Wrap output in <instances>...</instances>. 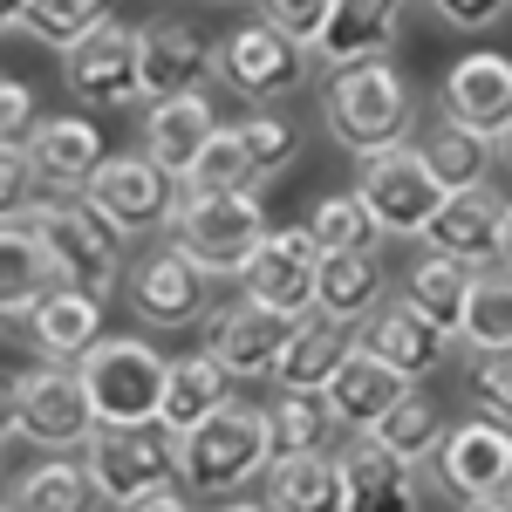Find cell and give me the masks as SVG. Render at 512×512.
Returning <instances> with one entry per match:
<instances>
[{
  "label": "cell",
  "mask_w": 512,
  "mask_h": 512,
  "mask_svg": "<svg viewBox=\"0 0 512 512\" xmlns=\"http://www.w3.org/2000/svg\"><path fill=\"white\" fill-rule=\"evenodd\" d=\"M89 410L103 431H151L164 417V383H171V355L151 349L144 335H103L76 362Z\"/></svg>",
  "instance_id": "cell-1"
},
{
  "label": "cell",
  "mask_w": 512,
  "mask_h": 512,
  "mask_svg": "<svg viewBox=\"0 0 512 512\" xmlns=\"http://www.w3.org/2000/svg\"><path fill=\"white\" fill-rule=\"evenodd\" d=\"M267 233L274 226L260 212V192H198V185H185L178 212H171V246L192 253L212 280H246Z\"/></svg>",
  "instance_id": "cell-2"
},
{
  "label": "cell",
  "mask_w": 512,
  "mask_h": 512,
  "mask_svg": "<svg viewBox=\"0 0 512 512\" xmlns=\"http://www.w3.org/2000/svg\"><path fill=\"white\" fill-rule=\"evenodd\" d=\"M260 472H274V424L253 403H226L212 424L178 437V478L192 499H226Z\"/></svg>",
  "instance_id": "cell-3"
},
{
  "label": "cell",
  "mask_w": 512,
  "mask_h": 512,
  "mask_svg": "<svg viewBox=\"0 0 512 512\" xmlns=\"http://www.w3.org/2000/svg\"><path fill=\"white\" fill-rule=\"evenodd\" d=\"M321 110H328V130L342 137V151H355V164L383 158V151H403L410 144V117H417V103H410L403 76L390 69V55L383 62L335 69Z\"/></svg>",
  "instance_id": "cell-4"
},
{
  "label": "cell",
  "mask_w": 512,
  "mask_h": 512,
  "mask_svg": "<svg viewBox=\"0 0 512 512\" xmlns=\"http://www.w3.org/2000/svg\"><path fill=\"white\" fill-rule=\"evenodd\" d=\"M103 431L89 390L69 362H41L7 376V444H35V451H89V437Z\"/></svg>",
  "instance_id": "cell-5"
},
{
  "label": "cell",
  "mask_w": 512,
  "mask_h": 512,
  "mask_svg": "<svg viewBox=\"0 0 512 512\" xmlns=\"http://www.w3.org/2000/svg\"><path fill=\"white\" fill-rule=\"evenodd\" d=\"M41 233L48 260H55V280L69 294H89V301H110V287L123 280V239L82 205V198H35L21 212Z\"/></svg>",
  "instance_id": "cell-6"
},
{
  "label": "cell",
  "mask_w": 512,
  "mask_h": 512,
  "mask_svg": "<svg viewBox=\"0 0 512 512\" xmlns=\"http://www.w3.org/2000/svg\"><path fill=\"white\" fill-rule=\"evenodd\" d=\"M355 198L369 205V219H376L383 239H417V233H431V219L444 212L451 192L437 185V171L424 164V151L403 144V151H383V158H362Z\"/></svg>",
  "instance_id": "cell-7"
},
{
  "label": "cell",
  "mask_w": 512,
  "mask_h": 512,
  "mask_svg": "<svg viewBox=\"0 0 512 512\" xmlns=\"http://www.w3.org/2000/svg\"><path fill=\"white\" fill-rule=\"evenodd\" d=\"M308 48L294 35H280L274 21H239L233 35L212 48V76L226 82L233 96H246L253 110H267L280 96H294L301 82H308Z\"/></svg>",
  "instance_id": "cell-8"
},
{
  "label": "cell",
  "mask_w": 512,
  "mask_h": 512,
  "mask_svg": "<svg viewBox=\"0 0 512 512\" xmlns=\"http://www.w3.org/2000/svg\"><path fill=\"white\" fill-rule=\"evenodd\" d=\"M178 198H185V185H178L151 151H130V158H110L89 178L82 205H89L117 239H144V233H158V226H171Z\"/></svg>",
  "instance_id": "cell-9"
},
{
  "label": "cell",
  "mask_w": 512,
  "mask_h": 512,
  "mask_svg": "<svg viewBox=\"0 0 512 512\" xmlns=\"http://www.w3.org/2000/svg\"><path fill=\"white\" fill-rule=\"evenodd\" d=\"M82 465L96 478L103 506H117V512L164 492V485H185L178 478V437H164V431H96Z\"/></svg>",
  "instance_id": "cell-10"
},
{
  "label": "cell",
  "mask_w": 512,
  "mask_h": 512,
  "mask_svg": "<svg viewBox=\"0 0 512 512\" xmlns=\"http://www.w3.org/2000/svg\"><path fill=\"white\" fill-rule=\"evenodd\" d=\"M321 239L308 226H274L267 246H260V260L246 267L239 280V301H253V308H267L280 321H301L315 315V287H321Z\"/></svg>",
  "instance_id": "cell-11"
},
{
  "label": "cell",
  "mask_w": 512,
  "mask_h": 512,
  "mask_svg": "<svg viewBox=\"0 0 512 512\" xmlns=\"http://www.w3.org/2000/svg\"><path fill=\"white\" fill-rule=\"evenodd\" d=\"M431 485L444 499H458V506L506 499L512 492V431L492 424V417L451 424V437L437 444V458H431Z\"/></svg>",
  "instance_id": "cell-12"
},
{
  "label": "cell",
  "mask_w": 512,
  "mask_h": 512,
  "mask_svg": "<svg viewBox=\"0 0 512 512\" xmlns=\"http://www.w3.org/2000/svg\"><path fill=\"white\" fill-rule=\"evenodd\" d=\"M69 96L96 103V110H123V103H144V28L110 21L69 55Z\"/></svg>",
  "instance_id": "cell-13"
},
{
  "label": "cell",
  "mask_w": 512,
  "mask_h": 512,
  "mask_svg": "<svg viewBox=\"0 0 512 512\" xmlns=\"http://www.w3.org/2000/svg\"><path fill=\"white\" fill-rule=\"evenodd\" d=\"M437 103H444L451 123H465V130H478V137L506 144V130H512V55H492V48L458 55V62L444 69Z\"/></svg>",
  "instance_id": "cell-14"
},
{
  "label": "cell",
  "mask_w": 512,
  "mask_h": 512,
  "mask_svg": "<svg viewBox=\"0 0 512 512\" xmlns=\"http://www.w3.org/2000/svg\"><path fill=\"white\" fill-rule=\"evenodd\" d=\"M205 301H212V274L178 246H158L151 260L130 267V308L151 328H192L205 315Z\"/></svg>",
  "instance_id": "cell-15"
},
{
  "label": "cell",
  "mask_w": 512,
  "mask_h": 512,
  "mask_svg": "<svg viewBox=\"0 0 512 512\" xmlns=\"http://www.w3.org/2000/svg\"><path fill=\"white\" fill-rule=\"evenodd\" d=\"M424 253L465 260L472 274L506 267V198H492L485 185L451 192V198H444V212L431 219V233H424Z\"/></svg>",
  "instance_id": "cell-16"
},
{
  "label": "cell",
  "mask_w": 512,
  "mask_h": 512,
  "mask_svg": "<svg viewBox=\"0 0 512 512\" xmlns=\"http://www.w3.org/2000/svg\"><path fill=\"white\" fill-rule=\"evenodd\" d=\"M396 28H403V0H335L315 41V62L328 76L355 69V62H383L396 48Z\"/></svg>",
  "instance_id": "cell-17"
},
{
  "label": "cell",
  "mask_w": 512,
  "mask_h": 512,
  "mask_svg": "<svg viewBox=\"0 0 512 512\" xmlns=\"http://www.w3.org/2000/svg\"><path fill=\"white\" fill-rule=\"evenodd\" d=\"M287 328H294V321L267 315V308H253V301H233V308H212V315H205V349L226 362V376L260 383V376H274Z\"/></svg>",
  "instance_id": "cell-18"
},
{
  "label": "cell",
  "mask_w": 512,
  "mask_h": 512,
  "mask_svg": "<svg viewBox=\"0 0 512 512\" xmlns=\"http://www.w3.org/2000/svg\"><path fill=\"white\" fill-rule=\"evenodd\" d=\"M342 492H349V512H417L424 506L417 465L383 451L376 437H362V444L342 451Z\"/></svg>",
  "instance_id": "cell-19"
},
{
  "label": "cell",
  "mask_w": 512,
  "mask_h": 512,
  "mask_svg": "<svg viewBox=\"0 0 512 512\" xmlns=\"http://www.w3.org/2000/svg\"><path fill=\"white\" fill-rule=\"evenodd\" d=\"M417 390V383H410V376H396L390 362H376V355L362 349V342H355L349 349V362H342V369H335V383H328V410H335V417H342V431H376V424H383V417H390L396 403H403V396Z\"/></svg>",
  "instance_id": "cell-20"
},
{
  "label": "cell",
  "mask_w": 512,
  "mask_h": 512,
  "mask_svg": "<svg viewBox=\"0 0 512 512\" xmlns=\"http://www.w3.org/2000/svg\"><path fill=\"white\" fill-rule=\"evenodd\" d=\"M355 342L376 355V362H390L396 376H410V383H424L437 362L451 355V335H437L410 301H383L376 315L362 321V335H355Z\"/></svg>",
  "instance_id": "cell-21"
},
{
  "label": "cell",
  "mask_w": 512,
  "mask_h": 512,
  "mask_svg": "<svg viewBox=\"0 0 512 512\" xmlns=\"http://www.w3.org/2000/svg\"><path fill=\"white\" fill-rule=\"evenodd\" d=\"M349 328L328 315H301L287 328V342H280V362H274V390L280 396H321L335 383V369L349 362Z\"/></svg>",
  "instance_id": "cell-22"
},
{
  "label": "cell",
  "mask_w": 512,
  "mask_h": 512,
  "mask_svg": "<svg viewBox=\"0 0 512 512\" xmlns=\"http://www.w3.org/2000/svg\"><path fill=\"white\" fill-rule=\"evenodd\" d=\"M28 151H35V171H41V185H48L55 198H82L89 178L110 164L103 158V130H96L89 117H48Z\"/></svg>",
  "instance_id": "cell-23"
},
{
  "label": "cell",
  "mask_w": 512,
  "mask_h": 512,
  "mask_svg": "<svg viewBox=\"0 0 512 512\" xmlns=\"http://www.w3.org/2000/svg\"><path fill=\"white\" fill-rule=\"evenodd\" d=\"M233 376H226V362L212 349H192V355H178L171 362V383H164V417H158V431L164 437H192L198 424H212L226 403H233Z\"/></svg>",
  "instance_id": "cell-24"
},
{
  "label": "cell",
  "mask_w": 512,
  "mask_h": 512,
  "mask_svg": "<svg viewBox=\"0 0 512 512\" xmlns=\"http://www.w3.org/2000/svg\"><path fill=\"white\" fill-rule=\"evenodd\" d=\"M55 287L62 280H55V260H48L41 233L21 212H7V226H0V308H7V321H28Z\"/></svg>",
  "instance_id": "cell-25"
},
{
  "label": "cell",
  "mask_w": 512,
  "mask_h": 512,
  "mask_svg": "<svg viewBox=\"0 0 512 512\" xmlns=\"http://www.w3.org/2000/svg\"><path fill=\"white\" fill-rule=\"evenodd\" d=\"M219 137V117H212V96L198 89V96H178V103H158L151 110V123H144V151L185 185L198 171V158H205V144Z\"/></svg>",
  "instance_id": "cell-26"
},
{
  "label": "cell",
  "mask_w": 512,
  "mask_h": 512,
  "mask_svg": "<svg viewBox=\"0 0 512 512\" xmlns=\"http://www.w3.org/2000/svg\"><path fill=\"white\" fill-rule=\"evenodd\" d=\"M212 69V48L185 28V21H164V28H144V103H178V96H198V82Z\"/></svg>",
  "instance_id": "cell-27"
},
{
  "label": "cell",
  "mask_w": 512,
  "mask_h": 512,
  "mask_svg": "<svg viewBox=\"0 0 512 512\" xmlns=\"http://www.w3.org/2000/svg\"><path fill=\"white\" fill-rule=\"evenodd\" d=\"M403 287H410L403 301H410L417 315L431 321L437 335H451V342L465 335V315H472V287H478V274L465 267V260H444V253H424V260L410 267V280H403Z\"/></svg>",
  "instance_id": "cell-28"
},
{
  "label": "cell",
  "mask_w": 512,
  "mask_h": 512,
  "mask_svg": "<svg viewBox=\"0 0 512 512\" xmlns=\"http://www.w3.org/2000/svg\"><path fill=\"white\" fill-rule=\"evenodd\" d=\"M383 308V260H376V246H362V253H328L321 260V287H315V315L342 321H369Z\"/></svg>",
  "instance_id": "cell-29"
},
{
  "label": "cell",
  "mask_w": 512,
  "mask_h": 512,
  "mask_svg": "<svg viewBox=\"0 0 512 512\" xmlns=\"http://www.w3.org/2000/svg\"><path fill=\"white\" fill-rule=\"evenodd\" d=\"M28 328H35V349L48 355V362H82V355L103 342V335H96V328H103V301L55 287L35 315H28Z\"/></svg>",
  "instance_id": "cell-30"
},
{
  "label": "cell",
  "mask_w": 512,
  "mask_h": 512,
  "mask_svg": "<svg viewBox=\"0 0 512 512\" xmlns=\"http://www.w3.org/2000/svg\"><path fill=\"white\" fill-rule=\"evenodd\" d=\"M267 512H349L342 458H280L267 472Z\"/></svg>",
  "instance_id": "cell-31"
},
{
  "label": "cell",
  "mask_w": 512,
  "mask_h": 512,
  "mask_svg": "<svg viewBox=\"0 0 512 512\" xmlns=\"http://www.w3.org/2000/svg\"><path fill=\"white\" fill-rule=\"evenodd\" d=\"M267 424H274V465L280 458H328V444L342 431L328 396H280V403H267Z\"/></svg>",
  "instance_id": "cell-32"
},
{
  "label": "cell",
  "mask_w": 512,
  "mask_h": 512,
  "mask_svg": "<svg viewBox=\"0 0 512 512\" xmlns=\"http://www.w3.org/2000/svg\"><path fill=\"white\" fill-rule=\"evenodd\" d=\"M96 499L103 492H96L82 458H48V465L14 478V506L21 512H96Z\"/></svg>",
  "instance_id": "cell-33"
},
{
  "label": "cell",
  "mask_w": 512,
  "mask_h": 512,
  "mask_svg": "<svg viewBox=\"0 0 512 512\" xmlns=\"http://www.w3.org/2000/svg\"><path fill=\"white\" fill-rule=\"evenodd\" d=\"M417 151H424V164L437 171L444 192H472V185H485V171H492V137H478V130H465V123H451V117L437 123Z\"/></svg>",
  "instance_id": "cell-34"
},
{
  "label": "cell",
  "mask_w": 512,
  "mask_h": 512,
  "mask_svg": "<svg viewBox=\"0 0 512 512\" xmlns=\"http://www.w3.org/2000/svg\"><path fill=\"white\" fill-rule=\"evenodd\" d=\"M369 437H376L383 451H396V458L424 465V458H437V444L451 437V424H444V410H437L424 390H410V396H403V403H396V410H390V417H383V424H376Z\"/></svg>",
  "instance_id": "cell-35"
},
{
  "label": "cell",
  "mask_w": 512,
  "mask_h": 512,
  "mask_svg": "<svg viewBox=\"0 0 512 512\" xmlns=\"http://www.w3.org/2000/svg\"><path fill=\"white\" fill-rule=\"evenodd\" d=\"M117 14H110V0H35L28 7V35L41 41V48H62V55H76L82 41L96 35V28H110Z\"/></svg>",
  "instance_id": "cell-36"
},
{
  "label": "cell",
  "mask_w": 512,
  "mask_h": 512,
  "mask_svg": "<svg viewBox=\"0 0 512 512\" xmlns=\"http://www.w3.org/2000/svg\"><path fill=\"white\" fill-rule=\"evenodd\" d=\"M478 355H499L512 349V267H485L472 287V315H465V335Z\"/></svg>",
  "instance_id": "cell-37"
},
{
  "label": "cell",
  "mask_w": 512,
  "mask_h": 512,
  "mask_svg": "<svg viewBox=\"0 0 512 512\" xmlns=\"http://www.w3.org/2000/svg\"><path fill=\"white\" fill-rule=\"evenodd\" d=\"M308 233L321 239V253H362V246H376V219H369V205L355 192H335L315 205V219H308Z\"/></svg>",
  "instance_id": "cell-38"
},
{
  "label": "cell",
  "mask_w": 512,
  "mask_h": 512,
  "mask_svg": "<svg viewBox=\"0 0 512 512\" xmlns=\"http://www.w3.org/2000/svg\"><path fill=\"white\" fill-rule=\"evenodd\" d=\"M233 130H239V144H246V158L260 164V178H274V171H287V164L301 158V130L287 117H274V110H246Z\"/></svg>",
  "instance_id": "cell-39"
},
{
  "label": "cell",
  "mask_w": 512,
  "mask_h": 512,
  "mask_svg": "<svg viewBox=\"0 0 512 512\" xmlns=\"http://www.w3.org/2000/svg\"><path fill=\"white\" fill-rule=\"evenodd\" d=\"M185 185H198V192H253V185H260V164L246 158L239 130H219V137L205 144V158H198V171L185 178Z\"/></svg>",
  "instance_id": "cell-40"
},
{
  "label": "cell",
  "mask_w": 512,
  "mask_h": 512,
  "mask_svg": "<svg viewBox=\"0 0 512 512\" xmlns=\"http://www.w3.org/2000/svg\"><path fill=\"white\" fill-rule=\"evenodd\" d=\"M472 396H478V417H492V424L512 431V349L472 362Z\"/></svg>",
  "instance_id": "cell-41"
},
{
  "label": "cell",
  "mask_w": 512,
  "mask_h": 512,
  "mask_svg": "<svg viewBox=\"0 0 512 512\" xmlns=\"http://www.w3.org/2000/svg\"><path fill=\"white\" fill-rule=\"evenodd\" d=\"M328 7H335V0H260V21H274L280 35H294L308 55H315L321 28H328Z\"/></svg>",
  "instance_id": "cell-42"
},
{
  "label": "cell",
  "mask_w": 512,
  "mask_h": 512,
  "mask_svg": "<svg viewBox=\"0 0 512 512\" xmlns=\"http://www.w3.org/2000/svg\"><path fill=\"white\" fill-rule=\"evenodd\" d=\"M0 117H7V151H28L35 130L48 123V117H35V89L21 76H7V89H0Z\"/></svg>",
  "instance_id": "cell-43"
},
{
  "label": "cell",
  "mask_w": 512,
  "mask_h": 512,
  "mask_svg": "<svg viewBox=\"0 0 512 512\" xmlns=\"http://www.w3.org/2000/svg\"><path fill=\"white\" fill-rule=\"evenodd\" d=\"M431 14L458 35H478V28H499L512 14V0H431Z\"/></svg>",
  "instance_id": "cell-44"
},
{
  "label": "cell",
  "mask_w": 512,
  "mask_h": 512,
  "mask_svg": "<svg viewBox=\"0 0 512 512\" xmlns=\"http://www.w3.org/2000/svg\"><path fill=\"white\" fill-rule=\"evenodd\" d=\"M41 185V171H35V151H7V164H0V198H7V212H28L35 205V192Z\"/></svg>",
  "instance_id": "cell-45"
},
{
  "label": "cell",
  "mask_w": 512,
  "mask_h": 512,
  "mask_svg": "<svg viewBox=\"0 0 512 512\" xmlns=\"http://www.w3.org/2000/svg\"><path fill=\"white\" fill-rule=\"evenodd\" d=\"M123 512H198V506L185 485H164V492H151V499H137V506H123Z\"/></svg>",
  "instance_id": "cell-46"
},
{
  "label": "cell",
  "mask_w": 512,
  "mask_h": 512,
  "mask_svg": "<svg viewBox=\"0 0 512 512\" xmlns=\"http://www.w3.org/2000/svg\"><path fill=\"white\" fill-rule=\"evenodd\" d=\"M28 7H35V0H0V21H7V28H21V21H28Z\"/></svg>",
  "instance_id": "cell-47"
},
{
  "label": "cell",
  "mask_w": 512,
  "mask_h": 512,
  "mask_svg": "<svg viewBox=\"0 0 512 512\" xmlns=\"http://www.w3.org/2000/svg\"><path fill=\"white\" fill-rule=\"evenodd\" d=\"M465 512H512V499H478V506H465Z\"/></svg>",
  "instance_id": "cell-48"
},
{
  "label": "cell",
  "mask_w": 512,
  "mask_h": 512,
  "mask_svg": "<svg viewBox=\"0 0 512 512\" xmlns=\"http://www.w3.org/2000/svg\"><path fill=\"white\" fill-rule=\"evenodd\" d=\"M219 512H267V506H253V499H233V506H219Z\"/></svg>",
  "instance_id": "cell-49"
},
{
  "label": "cell",
  "mask_w": 512,
  "mask_h": 512,
  "mask_svg": "<svg viewBox=\"0 0 512 512\" xmlns=\"http://www.w3.org/2000/svg\"><path fill=\"white\" fill-rule=\"evenodd\" d=\"M506 267H512V205H506Z\"/></svg>",
  "instance_id": "cell-50"
},
{
  "label": "cell",
  "mask_w": 512,
  "mask_h": 512,
  "mask_svg": "<svg viewBox=\"0 0 512 512\" xmlns=\"http://www.w3.org/2000/svg\"><path fill=\"white\" fill-rule=\"evenodd\" d=\"M506 164H512V130H506Z\"/></svg>",
  "instance_id": "cell-51"
},
{
  "label": "cell",
  "mask_w": 512,
  "mask_h": 512,
  "mask_svg": "<svg viewBox=\"0 0 512 512\" xmlns=\"http://www.w3.org/2000/svg\"><path fill=\"white\" fill-rule=\"evenodd\" d=\"M7 512H21V506H14V499H7Z\"/></svg>",
  "instance_id": "cell-52"
},
{
  "label": "cell",
  "mask_w": 512,
  "mask_h": 512,
  "mask_svg": "<svg viewBox=\"0 0 512 512\" xmlns=\"http://www.w3.org/2000/svg\"><path fill=\"white\" fill-rule=\"evenodd\" d=\"M506 499H512V492H506Z\"/></svg>",
  "instance_id": "cell-53"
}]
</instances>
